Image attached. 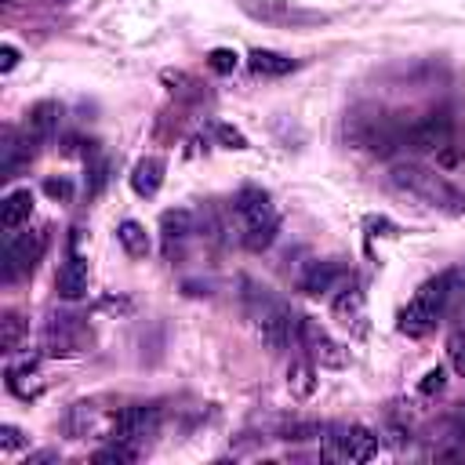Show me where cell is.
Instances as JSON below:
<instances>
[{
	"mask_svg": "<svg viewBox=\"0 0 465 465\" xmlns=\"http://www.w3.org/2000/svg\"><path fill=\"white\" fill-rule=\"evenodd\" d=\"M458 291H465V265H461V269H443V272H436L432 280H425V283L414 291L411 305L400 312V331H403L407 338H425V334L436 327V320L443 316L447 302H450Z\"/></svg>",
	"mask_w": 465,
	"mask_h": 465,
	"instance_id": "1",
	"label": "cell"
},
{
	"mask_svg": "<svg viewBox=\"0 0 465 465\" xmlns=\"http://www.w3.org/2000/svg\"><path fill=\"white\" fill-rule=\"evenodd\" d=\"M392 189H400L403 196L432 207V211H443V214H465V193L454 189L443 174L421 167V163H396L392 174H389Z\"/></svg>",
	"mask_w": 465,
	"mask_h": 465,
	"instance_id": "2",
	"label": "cell"
},
{
	"mask_svg": "<svg viewBox=\"0 0 465 465\" xmlns=\"http://www.w3.org/2000/svg\"><path fill=\"white\" fill-rule=\"evenodd\" d=\"M247 298L254 302L251 316H254V323H258V338H262L272 352H283V349H291V345H302V323H305V316H302L291 302L272 298L265 287H251Z\"/></svg>",
	"mask_w": 465,
	"mask_h": 465,
	"instance_id": "3",
	"label": "cell"
},
{
	"mask_svg": "<svg viewBox=\"0 0 465 465\" xmlns=\"http://www.w3.org/2000/svg\"><path fill=\"white\" fill-rule=\"evenodd\" d=\"M381 447V436L367 425L331 421L320 436V458L327 461H371Z\"/></svg>",
	"mask_w": 465,
	"mask_h": 465,
	"instance_id": "4",
	"label": "cell"
},
{
	"mask_svg": "<svg viewBox=\"0 0 465 465\" xmlns=\"http://www.w3.org/2000/svg\"><path fill=\"white\" fill-rule=\"evenodd\" d=\"M236 7L272 29H312V25H327L331 15L316 11V7H302L294 0H236Z\"/></svg>",
	"mask_w": 465,
	"mask_h": 465,
	"instance_id": "5",
	"label": "cell"
},
{
	"mask_svg": "<svg viewBox=\"0 0 465 465\" xmlns=\"http://www.w3.org/2000/svg\"><path fill=\"white\" fill-rule=\"evenodd\" d=\"M44 251H47V232L44 229H25V232L11 229L4 236V283H15L25 272H33L36 262L44 258Z\"/></svg>",
	"mask_w": 465,
	"mask_h": 465,
	"instance_id": "6",
	"label": "cell"
},
{
	"mask_svg": "<svg viewBox=\"0 0 465 465\" xmlns=\"http://www.w3.org/2000/svg\"><path fill=\"white\" fill-rule=\"evenodd\" d=\"M91 345V327L76 312H51L44 323V352L47 356H76Z\"/></svg>",
	"mask_w": 465,
	"mask_h": 465,
	"instance_id": "7",
	"label": "cell"
},
{
	"mask_svg": "<svg viewBox=\"0 0 465 465\" xmlns=\"http://www.w3.org/2000/svg\"><path fill=\"white\" fill-rule=\"evenodd\" d=\"M450 138H458V124H454L450 109L425 113L421 120H414V124L403 127V149H414V153H436Z\"/></svg>",
	"mask_w": 465,
	"mask_h": 465,
	"instance_id": "8",
	"label": "cell"
},
{
	"mask_svg": "<svg viewBox=\"0 0 465 465\" xmlns=\"http://www.w3.org/2000/svg\"><path fill=\"white\" fill-rule=\"evenodd\" d=\"M160 429V407L156 403H131L113 418V440L142 447Z\"/></svg>",
	"mask_w": 465,
	"mask_h": 465,
	"instance_id": "9",
	"label": "cell"
},
{
	"mask_svg": "<svg viewBox=\"0 0 465 465\" xmlns=\"http://www.w3.org/2000/svg\"><path fill=\"white\" fill-rule=\"evenodd\" d=\"M33 145H36V138L25 131V134H18V131H4V142H0V178L4 182H11V178H18L22 174V167H29V160H33Z\"/></svg>",
	"mask_w": 465,
	"mask_h": 465,
	"instance_id": "10",
	"label": "cell"
},
{
	"mask_svg": "<svg viewBox=\"0 0 465 465\" xmlns=\"http://www.w3.org/2000/svg\"><path fill=\"white\" fill-rule=\"evenodd\" d=\"M381 109L378 105H371V102H360V105H352L349 113H345V120H341V138L349 142V145H356V149H367V142H371V134H374V127L381 124Z\"/></svg>",
	"mask_w": 465,
	"mask_h": 465,
	"instance_id": "11",
	"label": "cell"
},
{
	"mask_svg": "<svg viewBox=\"0 0 465 465\" xmlns=\"http://www.w3.org/2000/svg\"><path fill=\"white\" fill-rule=\"evenodd\" d=\"M345 276H349V269H345V262H341V258L312 262V265L298 276V291H302V294H327V291H334Z\"/></svg>",
	"mask_w": 465,
	"mask_h": 465,
	"instance_id": "12",
	"label": "cell"
},
{
	"mask_svg": "<svg viewBox=\"0 0 465 465\" xmlns=\"http://www.w3.org/2000/svg\"><path fill=\"white\" fill-rule=\"evenodd\" d=\"M302 349H305V352H309V360H312V363H320V367H341V363H345L341 345H338V341H331V338H327V331H323V327H316L312 320H305V323H302Z\"/></svg>",
	"mask_w": 465,
	"mask_h": 465,
	"instance_id": "13",
	"label": "cell"
},
{
	"mask_svg": "<svg viewBox=\"0 0 465 465\" xmlns=\"http://www.w3.org/2000/svg\"><path fill=\"white\" fill-rule=\"evenodd\" d=\"M193 232H196V225H193V211L174 207V211H163V214H160V240H163V254H167V262L182 251V243H185Z\"/></svg>",
	"mask_w": 465,
	"mask_h": 465,
	"instance_id": "14",
	"label": "cell"
},
{
	"mask_svg": "<svg viewBox=\"0 0 465 465\" xmlns=\"http://www.w3.org/2000/svg\"><path fill=\"white\" fill-rule=\"evenodd\" d=\"M87 280H91L87 262H84L80 254H69V258L62 262L58 276H54V287H58V294H62L65 302H80V298L87 294Z\"/></svg>",
	"mask_w": 465,
	"mask_h": 465,
	"instance_id": "15",
	"label": "cell"
},
{
	"mask_svg": "<svg viewBox=\"0 0 465 465\" xmlns=\"http://www.w3.org/2000/svg\"><path fill=\"white\" fill-rule=\"evenodd\" d=\"M58 124H62V105H58L54 98H40V102H33L29 113H25V131H29L36 142H47V138L58 131Z\"/></svg>",
	"mask_w": 465,
	"mask_h": 465,
	"instance_id": "16",
	"label": "cell"
},
{
	"mask_svg": "<svg viewBox=\"0 0 465 465\" xmlns=\"http://www.w3.org/2000/svg\"><path fill=\"white\" fill-rule=\"evenodd\" d=\"M163 160L160 156H142L138 163H134V171H131V189L142 196V200H153L156 193H160V185H163Z\"/></svg>",
	"mask_w": 465,
	"mask_h": 465,
	"instance_id": "17",
	"label": "cell"
},
{
	"mask_svg": "<svg viewBox=\"0 0 465 465\" xmlns=\"http://www.w3.org/2000/svg\"><path fill=\"white\" fill-rule=\"evenodd\" d=\"M232 214H236L243 225H247V222H254V218H265V214H272L269 193H265V189H254V185L240 189V193L232 196Z\"/></svg>",
	"mask_w": 465,
	"mask_h": 465,
	"instance_id": "18",
	"label": "cell"
},
{
	"mask_svg": "<svg viewBox=\"0 0 465 465\" xmlns=\"http://www.w3.org/2000/svg\"><path fill=\"white\" fill-rule=\"evenodd\" d=\"M247 65H251L254 76H287V73L298 69L294 58H287V54H280V51H265V47L251 51V54H247Z\"/></svg>",
	"mask_w": 465,
	"mask_h": 465,
	"instance_id": "19",
	"label": "cell"
},
{
	"mask_svg": "<svg viewBox=\"0 0 465 465\" xmlns=\"http://www.w3.org/2000/svg\"><path fill=\"white\" fill-rule=\"evenodd\" d=\"M29 214H33V193L29 189H15V193L4 196V203H0V225H4V232H11L22 222H29Z\"/></svg>",
	"mask_w": 465,
	"mask_h": 465,
	"instance_id": "20",
	"label": "cell"
},
{
	"mask_svg": "<svg viewBox=\"0 0 465 465\" xmlns=\"http://www.w3.org/2000/svg\"><path fill=\"white\" fill-rule=\"evenodd\" d=\"M276 232H280V218H276V211H272V214H265V218L247 222L243 232H240V243H243L247 251H265V247H272Z\"/></svg>",
	"mask_w": 465,
	"mask_h": 465,
	"instance_id": "21",
	"label": "cell"
},
{
	"mask_svg": "<svg viewBox=\"0 0 465 465\" xmlns=\"http://www.w3.org/2000/svg\"><path fill=\"white\" fill-rule=\"evenodd\" d=\"M62 429L69 440H87L98 429V407L94 403H73L62 418Z\"/></svg>",
	"mask_w": 465,
	"mask_h": 465,
	"instance_id": "22",
	"label": "cell"
},
{
	"mask_svg": "<svg viewBox=\"0 0 465 465\" xmlns=\"http://www.w3.org/2000/svg\"><path fill=\"white\" fill-rule=\"evenodd\" d=\"M36 378H40L36 367H33V363H22V367H7L4 385H7V392H15L18 400H36V396L44 392V385H40Z\"/></svg>",
	"mask_w": 465,
	"mask_h": 465,
	"instance_id": "23",
	"label": "cell"
},
{
	"mask_svg": "<svg viewBox=\"0 0 465 465\" xmlns=\"http://www.w3.org/2000/svg\"><path fill=\"white\" fill-rule=\"evenodd\" d=\"M287 389L298 400H309L316 392V363L312 360H291L287 367Z\"/></svg>",
	"mask_w": 465,
	"mask_h": 465,
	"instance_id": "24",
	"label": "cell"
},
{
	"mask_svg": "<svg viewBox=\"0 0 465 465\" xmlns=\"http://www.w3.org/2000/svg\"><path fill=\"white\" fill-rule=\"evenodd\" d=\"M113 178V160L102 156V153H91L87 156V174H84V193L87 196H102V189L109 185Z\"/></svg>",
	"mask_w": 465,
	"mask_h": 465,
	"instance_id": "25",
	"label": "cell"
},
{
	"mask_svg": "<svg viewBox=\"0 0 465 465\" xmlns=\"http://www.w3.org/2000/svg\"><path fill=\"white\" fill-rule=\"evenodd\" d=\"M116 240H120V247H124L131 258H145V254H149V232H145V225H142V222H134V218L120 222Z\"/></svg>",
	"mask_w": 465,
	"mask_h": 465,
	"instance_id": "26",
	"label": "cell"
},
{
	"mask_svg": "<svg viewBox=\"0 0 465 465\" xmlns=\"http://www.w3.org/2000/svg\"><path fill=\"white\" fill-rule=\"evenodd\" d=\"M334 312H338V320H341L345 327L352 323V327L360 331V327H363V323H360V320H363V291H360V287L341 291V294L334 298Z\"/></svg>",
	"mask_w": 465,
	"mask_h": 465,
	"instance_id": "27",
	"label": "cell"
},
{
	"mask_svg": "<svg viewBox=\"0 0 465 465\" xmlns=\"http://www.w3.org/2000/svg\"><path fill=\"white\" fill-rule=\"evenodd\" d=\"M0 327H4V334H0L4 352H15V349L22 345V338H25V331H29V320H25L22 312H4Z\"/></svg>",
	"mask_w": 465,
	"mask_h": 465,
	"instance_id": "28",
	"label": "cell"
},
{
	"mask_svg": "<svg viewBox=\"0 0 465 465\" xmlns=\"http://www.w3.org/2000/svg\"><path fill=\"white\" fill-rule=\"evenodd\" d=\"M138 458V447L134 443H124V440H113L109 447L94 450V461L98 465H131Z\"/></svg>",
	"mask_w": 465,
	"mask_h": 465,
	"instance_id": "29",
	"label": "cell"
},
{
	"mask_svg": "<svg viewBox=\"0 0 465 465\" xmlns=\"http://www.w3.org/2000/svg\"><path fill=\"white\" fill-rule=\"evenodd\" d=\"M323 429H327L323 421H291L280 440H287V443H305V440H320Z\"/></svg>",
	"mask_w": 465,
	"mask_h": 465,
	"instance_id": "30",
	"label": "cell"
},
{
	"mask_svg": "<svg viewBox=\"0 0 465 465\" xmlns=\"http://www.w3.org/2000/svg\"><path fill=\"white\" fill-rule=\"evenodd\" d=\"M163 84L171 87V94H182V98H200L203 91H200V84L189 76V73H163Z\"/></svg>",
	"mask_w": 465,
	"mask_h": 465,
	"instance_id": "31",
	"label": "cell"
},
{
	"mask_svg": "<svg viewBox=\"0 0 465 465\" xmlns=\"http://www.w3.org/2000/svg\"><path fill=\"white\" fill-rule=\"evenodd\" d=\"M207 65L225 76V73H232V69L240 65V54H236L232 47H211V51H207Z\"/></svg>",
	"mask_w": 465,
	"mask_h": 465,
	"instance_id": "32",
	"label": "cell"
},
{
	"mask_svg": "<svg viewBox=\"0 0 465 465\" xmlns=\"http://www.w3.org/2000/svg\"><path fill=\"white\" fill-rule=\"evenodd\" d=\"M461 160H465V142H458V138H450L447 145H440V149H436V163H440V167H447V171H450V167H458Z\"/></svg>",
	"mask_w": 465,
	"mask_h": 465,
	"instance_id": "33",
	"label": "cell"
},
{
	"mask_svg": "<svg viewBox=\"0 0 465 465\" xmlns=\"http://www.w3.org/2000/svg\"><path fill=\"white\" fill-rule=\"evenodd\" d=\"M447 352H450V367H454L458 374H465V323H461V327L450 334Z\"/></svg>",
	"mask_w": 465,
	"mask_h": 465,
	"instance_id": "34",
	"label": "cell"
},
{
	"mask_svg": "<svg viewBox=\"0 0 465 465\" xmlns=\"http://www.w3.org/2000/svg\"><path fill=\"white\" fill-rule=\"evenodd\" d=\"M443 385H447L443 367H432V371H425V378L418 381V392H421V396H436V392H443Z\"/></svg>",
	"mask_w": 465,
	"mask_h": 465,
	"instance_id": "35",
	"label": "cell"
},
{
	"mask_svg": "<svg viewBox=\"0 0 465 465\" xmlns=\"http://www.w3.org/2000/svg\"><path fill=\"white\" fill-rule=\"evenodd\" d=\"M44 193H47L51 200H58V203H69V200H73V182H69V178H47V182H44Z\"/></svg>",
	"mask_w": 465,
	"mask_h": 465,
	"instance_id": "36",
	"label": "cell"
},
{
	"mask_svg": "<svg viewBox=\"0 0 465 465\" xmlns=\"http://www.w3.org/2000/svg\"><path fill=\"white\" fill-rule=\"evenodd\" d=\"M25 443H29V436L18 425H0V450H18Z\"/></svg>",
	"mask_w": 465,
	"mask_h": 465,
	"instance_id": "37",
	"label": "cell"
},
{
	"mask_svg": "<svg viewBox=\"0 0 465 465\" xmlns=\"http://www.w3.org/2000/svg\"><path fill=\"white\" fill-rule=\"evenodd\" d=\"M214 134H218V142H222L225 149H247V138H243L236 127H229V124H218Z\"/></svg>",
	"mask_w": 465,
	"mask_h": 465,
	"instance_id": "38",
	"label": "cell"
},
{
	"mask_svg": "<svg viewBox=\"0 0 465 465\" xmlns=\"http://www.w3.org/2000/svg\"><path fill=\"white\" fill-rule=\"evenodd\" d=\"M385 443H389V447H396V450H403V447L411 443V432H407L403 425H389V436H385Z\"/></svg>",
	"mask_w": 465,
	"mask_h": 465,
	"instance_id": "39",
	"label": "cell"
},
{
	"mask_svg": "<svg viewBox=\"0 0 465 465\" xmlns=\"http://www.w3.org/2000/svg\"><path fill=\"white\" fill-rule=\"evenodd\" d=\"M15 65H18V51H15L11 44H4V47H0V73H11Z\"/></svg>",
	"mask_w": 465,
	"mask_h": 465,
	"instance_id": "40",
	"label": "cell"
},
{
	"mask_svg": "<svg viewBox=\"0 0 465 465\" xmlns=\"http://www.w3.org/2000/svg\"><path fill=\"white\" fill-rule=\"evenodd\" d=\"M58 454L54 450H36V454H29V465H36V461H54Z\"/></svg>",
	"mask_w": 465,
	"mask_h": 465,
	"instance_id": "41",
	"label": "cell"
},
{
	"mask_svg": "<svg viewBox=\"0 0 465 465\" xmlns=\"http://www.w3.org/2000/svg\"><path fill=\"white\" fill-rule=\"evenodd\" d=\"M47 4H58V7H69V4H76V0H47Z\"/></svg>",
	"mask_w": 465,
	"mask_h": 465,
	"instance_id": "42",
	"label": "cell"
}]
</instances>
